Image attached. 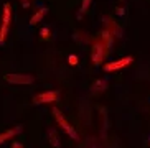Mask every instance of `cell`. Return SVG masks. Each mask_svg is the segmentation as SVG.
Here are the masks:
<instances>
[{"instance_id":"9a60e30c","label":"cell","mask_w":150,"mask_h":148,"mask_svg":"<svg viewBox=\"0 0 150 148\" xmlns=\"http://www.w3.org/2000/svg\"><path fill=\"white\" fill-rule=\"evenodd\" d=\"M68 61H69V64H71V66H76L78 63H79V59H78V56H74V54H69Z\"/></svg>"},{"instance_id":"277c9868","label":"cell","mask_w":150,"mask_h":148,"mask_svg":"<svg viewBox=\"0 0 150 148\" xmlns=\"http://www.w3.org/2000/svg\"><path fill=\"white\" fill-rule=\"evenodd\" d=\"M58 97H59V94H58L56 91H46V92H41V94H38V96L33 97V104L38 105V104H53V102H56Z\"/></svg>"},{"instance_id":"30bf717a","label":"cell","mask_w":150,"mask_h":148,"mask_svg":"<svg viewBox=\"0 0 150 148\" xmlns=\"http://www.w3.org/2000/svg\"><path fill=\"white\" fill-rule=\"evenodd\" d=\"M10 18H12V7H10V4L7 2V4L4 5V18H2V25L10 26Z\"/></svg>"},{"instance_id":"3957f363","label":"cell","mask_w":150,"mask_h":148,"mask_svg":"<svg viewBox=\"0 0 150 148\" xmlns=\"http://www.w3.org/2000/svg\"><path fill=\"white\" fill-rule=\"evenodd\" d=\"M4 79L10 84H17V86H25V84H33L35 82V76L31 74H20V73H15V74H5Z\"/></svg>"},{"instance_id":"ac0fdd59","label":"cell","mask_w":150,"mask_h":148,"mask_svg":"<svg viewBox=\"0 0 150 148\" xmlns=\"http://www.w3.org/2000/svg\"><path fill=\"white\" fill-rule=\"evenodd\" d=\"M117 15H120V17H122V15H124V8H117Z\"/></svg>"},{"instance_id":"e0dca14e","label":"cell","mask_w":150,"mask_h":148,"mask_svg":"<svg viewBox=\"0 0 150 148\" xmlns=\"http://www.w3.org/2000/svg\"><path fill=\"white\" fill-rule=\"evenodd\" d=\"M20 2H22L23 8H28V7H30V0H20Z\"/></svg>"},{"instance_id":"7c38bea8","label":"cell","mask_w":150,"mask_h":148,"mask_svg":"<svg viewBox=\"0 0 150 148\" xmlns=\"http://www.w3.org/2000/svg\"><path fill=\"white\" fill-rule=\"evenodd\" d=\"M50 145L54 148H61V143H59V138H58V133L54 130H50Z\"/></svg>"},{"instance_id":"9c48e42d","label":"cell","mask_w":150,"mask_h":148,"mask_svg":"<svg viewBox=\"0 0 150 148\" xmlns=\"http://www.w3.org/2000/svg\"><path fill=\"white\" fill-rule=\"evenodd\" d=\"M46 12H48V8H46V7H41V8L30 18V26H35L36 23H40L41 20H43V17L46 15Z\"/></svg>"},{"instance_id":"8992f818","label":"cell","mask_w":150,"mask_h":148,"mask_svg":"<svg viewBox=\"0 0 150 148\" xmlns=\"http://www.w3.org/2000/svg\"><path fill=\"white\" fill-rule=\"evenodd\" d=\"M22 132H23L22 125H17V127H13V128H8V130L2 132V133H0V145H2V143H5L7 140L13 138L15 135H18V133H22Z\"/></svg>"},{"instance_id":"4fadbf2b","label":"cell","mask_w":150,"mask_h":148,"mask_svg":"<svg viewBox=\"0 0 150 148\" xmlns=\"http://www.w3.org/2000/svg\"><path fill=\"white\" fill-rule=\"evenodd\" d=\"M93 4V0H83V4H81V8H79V13H78V17H83L84 13L89 10V5Z\"/></svg>"},{"instance_id":"7a4b0ae2","label":"cell","mask_w":150,"mask_h":148,"mask_svg":"<svg viewBox=\"0 0 150 148\" xmlns=\"http://www.w3.org/2000/svg\"><path fill=\"white\" fill-rule=\"evenodd\" d=\"M53 115H54V118H56L58 125L61 127L63 130L66 132V133H68V135H69L73 140H76V142H78V140H79V133H78V132L74 130V127H73V125H71V123L66 120V118H64V115L59 112V109L53 107Z\"/></svg>"},{"instance_id":"52a82bcc","label":"cell","mask_w":150,"mask_h":148,"mask_svg":"<svg viewBox=\"0 0 150 148\" xmlns=\"http://www.w3.org/2000/svg\"><path fill=\"white\" fill-rule=\"evenodd\" d=\"M114 38L115 36L110 33L109 30H102L101 33H99V39H101L102 43L106 44L107 51H110V48H112V43H114Z\"/></svg>"},{"instance_id":"5bb4252c","label":"cell","mask_w":150,"mask_h":148,"mask_svg":"<svg viewBox=\"0 0 150 148\" xmlns=\"http://www.w3.org/2000/svg\"><path fill=\"white\" fill-rule=\"evenodd\" d=\"M40 36H41V39H50V36H51V31H50V28H41V31H40Z\"/></svg>"},{"instance_id":"5b68a950","label":"cell","mask_w":150,"mask_h":148,"mask_svg":"<svg viewBox=\"0 0 150 148\" xmlns=\"http://www.w3.org/2000/svg\"><path fill=\"white\" fill-rule=\"evenodd\" d=\"M132 61H134L132 56H125V58H122V59H117V61L106 63V64H104V71H107V73H110V71H119V69H122V68H125L127 64H130Z\"/></svg>"},{"instance_id":"2e32d148","label":"cell","mask_w":150,"mask_h":148,"mask_svg":"<svg viewBox=\"0 0 150 148\" xmlns=\"http://www.w3.org/2000/svg\"><path fill=\"white\" fill-rule=\"evenodd\" d=\"M12 148H25V147H23V143H20L18 140H15L13 143H12Z\"/></svg>"},{"instance_id":"6da1fadb","label":"cell","mask_w":150,"mask_h":148,"mask_svg":"<svg viewBox=\"0 0 150 148\" xmlns=\"http://www.w3.org/2000/svg\"><path fill=\"white\" fill-rule=\"evenodd\" d=\"M107 48L106 44L102 43L101 39H97V41H94L93 43V48H91V61H93L94 66H99L102 64V61L106 59L107 56Z\"/></svg>"},{"instance_id":"ba28073f","label":"cell","mask_w":150,"mask_h":148,"mask_svg":"<svg viewBox=\"0 0 150 148\" xmlns=\"http://www.w3.org/2000/svg\"><path fill=\"white\" fill-rule=\"evenodd\" d=\"M104 23H106V25L110 28L109 31H110L114 36H117V38H122V28H120V26H117L115 23H112L107 17H104Z\"/></svg>"},{"instance_id":"8fae6325","label":"cell","mask_w":150,"mask_h":148,"mask_svg":"<svg viewBox=\"0 0 150 148\" xmlns=\"http://www.w3.org/2000/svg\"><path fill=\"white\" fill-rule=\"evenodd\" d=\"M106 89H107V81L106 79H99V81H96V82L93 84V87H91V91L93 92L106 91Z\"/></svg>"}]
</instances>
